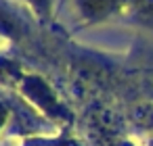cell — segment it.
Instances as JSON below:
<instances>
[{
    "instance_id": "cell-1",
    "label": "cell",
    "mask_w": 153,
    "mask_h": 146,
    "mask_svg": "<svg viewBox=\"0 0 153 146\" xmlns=\"http://www.w3.org/2000/svg\"><path fill=\"white\" fill-rule=\"evenodd\" d=\"M132 2H136V0H80V9L86 17L103 19L107 15L122 11L124 7H128Z\"/></svg>"
}]
</instances>
